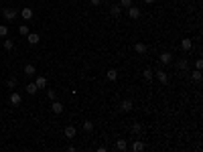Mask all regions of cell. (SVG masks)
<instances>
[{"label": "cell", "mask_w": 203, "mask_h": 152, "mask_svg": "<svg viewBox=\"0 0 203 152\" xmlns=\"http://www.w3.org/2000/svg\"><path fill=\"white\" fill-rule=\"evenodd\" d=\"M2 16H4L6 20H14L16 16H19V10H16V8L6 6V8H2Z\"/></svg>", "instance_id": "obj_1"}, {"label": "cell", "mask_w": 203, "mask_h": 152, "mask_svg": "<svg viewBox=\"0 0 203 152\" xmlns=\"http://www.w3.org/2000/svg\"><path fill=\"white\" fill-rule=\"evenodd\" d=\"M158 61H161L163 65H169V63H173V53H171V51H163V53L158 55Z\"/></svg>", "instance_id": "obj_2"}, {"label": "cell", "mask_w": 203, "mask_h": 152, "mask_svg": "<svg viewBox=\"0 0 203 152\" xmlns=\"http://www.w3.org/2000/svg\"><path fill=\"white\" fill-rule=\"evenodd\" d=\"M63 136H65L67 140L75 138V136H77V130H75V126H65V130H63Z\"/></svg>", "instance_id": "obj_3"}, {"label": "cell", "mask_w": 203, "mask_h": 152, "mask_svg": "<svg viewBox=\"0 0 203 152\" xmlns=\"http://www.w3.org/2000/svg\"><path fill=\"white\" fill-rule=\"evenodd\" d=\"M128 16H130L132 20H138L140 18V8L138 6H128Z\"/></svg>", "instance_id": "obj_4"}, {"label": "cell", "mask_w": 203, "mask_h": 152, "mask_svg": "<svg viewBox=\"0 0 203 152\" xmlns=\"http://www.w3.org/2000/svg\"><path fill=\"white\" fill-rule=\"evenodd\" d=\"M8 102H10V106H20V102H23V97H20V93H16V91H12L10 93V99H8Z\"/></svg>", "instance_id": "obj_5"}, {"label": "cell", "mask_w": 203, "mask_h": 152, "mask_svg": "<svg viewBox=\"0 0 203 152\" xmlns=\"http://www.w3.org/2000/svg\"><path fill=\"white\" fill-rule=\"evenodd\" d=\"M20 16H23V18H24V20H27V23H29V20H31V18H33V16H35V12H33V8H29V6H24V8H23V10H20Z\"/></svg>", "instance_id": "obj_6"}, {"label": "cell", "mask_w": 203, "mask_h": 152, "mask_svg": "<svg viewBox=\"0 0 203 152\" xmlns=\"http://www.w3.org/2000/svg\"><path fill=\"white\" fill-rule=\"evenodd\" d=\"M181 49H183L185 53H189V51L193 49V41L191 39H183V41H181Z\"/></svg>", "instance_id": "obj_7"}, {"label": "cell", "mask_w": 203, "mask_h": 152, "mask_svg": "<svg viewBox=\"0 0 203 152\" xmlns=\"http://www.w3.org/2000/svg\"><path fill=\"white\" fill-rule=\"evenodd\" d=\"M154 75H157L158 83H163V85H167V83H169V75H167L165 71H157V73H154Z\"/></svg>", "instance_id": "obj_8"}, {"label": "cell", "mask_w": 203, "mask_h": 152, "mask_svg": "<svg viewBox=\"0 0 203 152\" xmlns=\"http://www.w3.org/2000/svg\"><path fill=\"white\" fill-rule=\"evenodd\" d=\"M51 110H53V114H63V103L61 102H55L53 99V103H51Z\"/></svg>", "instance_id": "obj_9"}, {"label": "cell", "mask_w": 203, "mask_h": 152, "mask_svg": "<svg viewBox=\"0 0 203 152\" xmlns=\"http://www.w3.org/2000/svg\"><path fill=\"white\" fill-rule=\"evenodd\" d=\"M110 14L114 16V18H118V16L122 14V6H120V4H114V6H110Z\"/></svg>", "instance_id": "obj_10"}, {"label": "cell", "mask_w": 203, "mask_h": 152, "mask_svg": "<svg viewBox=\"0 0 203 152\" xmlns=\"http://www.w3.org/2000/svg\"><path fill=\"white\" fill-rule=\"evenodd\" d=\"M132 107H134V102H132V99H124L122 106H120V110H122V112H130Z\"/></svg>", "instance_id": "obj_11"}, {"label": "cell", "mask_w": 203, "mask_h": 152, "mask_svg": "<svg viewBox=\"0 0 203 152\" xmlns=\"http://www.w3.org/2000/svg\"><path fill=\"white\" fill-rule=\"evenodd\" d=\"M177 69H179V71H187V69H189V61L187 59H179V61H177Z\"/></svg>", "instance_id": "obj_12"}, {"label": "cell", "mask_w": 203, "mask_h": 152, "mask_svg": "<svg viewBox=\"0 0 203 152\" xmlns=\"http://www.w3.org/2000/svg\"><path fill=\"white\" fill-rule=\"evenodd\" d=\"M35 83H37L39 89H45V87H47V77H45V75H39L37 79H35Z\"/></svg>", "instance_id": "obj_13"}, {"label": "cell", "mask_w": 203, "mask_h": 152, "mask_svg": "<svg viewBox=\"0 0 203 152\" xmlns=\"http://www.w3.org/2000/svg\"><path fill=\"white\" fill-rule=\"evenodd\" d=\"M27 41L31 43V45H37V43L41 41V37H39L37 33H29V34H27Z\"/></svg>", "instance_id": "obj_14"}, {"label": "cell", "mask_w": 203, "mask_h": 152, "mask_svg": "<svg viewBox=\"0 0 203 152\" xmlns=\"http://www.w3.org/2000/svg\"><path fill=\"white\" fill-rule=\"evenodd\" d=\"M142 77H144L146 81H152V77H154V71H152V69H148V67H146L144 71H142Z\"/></svg>", "instance_id": "obj_15"}, {"label": "cell", "mask_w": 203, "mask_h": 152, "mask_svg": "<svg viewBox=\"0 0 203 152\" xmlns=\"http://www.w3.org/2000/svg\"><path fill=\"white\" fill-rule=\"evenodd\" d=\"M37 91H39V87H37V83H35V81H33V83H27V93L29 95H35Z\"/></svg>", "instance_id": "obj_16"}, {"label": "cell", "mask_w": 203, "mask_h": 152, "mask_svg": "<svg viewBox=\"0 0 203 152\" xmlns=\"http://www.w3.org/2000/svg\"><path fill=\"white\" fill-rule=\"evenodd\" d=\"M134 51H136L138 55H144L146 53V45H144V43H136V45H134Z\"/></svg>", "instance_id": "obj_17"}, {"label": "cell", "mask_w": 203, "mask_h": 152, "mask_svg": "<svg viewBox=\"0 0 203 152\" xmlns=\"http://www.w3.org/2000/svg\"><path fill=\"white\" fill-rule=\"evenodd\" d=\"M132 150H134V152H142V150H144V142H142V140H136L134 144H132Z\"/></svg>", "instance_id": "obj_18"}, {"label": "cell", "mask_w": 203, "mask_h": 152, "mask_svg": "<svg viewBox=\"0 0 203 152\" xmlns=\"http://www.w3.org/2000/svg\"><path fill=\"white\" fill-rule=\"evenodd\" d=\"M106 77H108V81H116L118 79V71H116V69H110V71L106 73Z\"/></svg>", "instance_id": "obj_19"}, {"label": "cell", "mask_w": 203, "mask_h": 152, "mask_svg": "<svg viewBox=\"0 0 203 152\" xmlns=\"http://www.w3.org/2000/svg\"><path fill=\"white\" fill-rule=\"evenodd\" d=\"M24 73H27L29 77H31V75H35V73H37V69H35V65H31V63H29V65H24Z\"/></svg>", "instance_id": "obj_20"}, {"label": "cell", "mask_w": 203, "mask_h": 152, "mask_svg": "<svg viewBox=\"0 0 203 152\" xmlns=\"http://www.w3.org/2000/svg\"><path fill=\"white\" fill-rule=\"evenodd\" d=\"M116 148L118 150H126L128 148V144H126V140H124V138H120L118 142H116Z\"/></svg>", "instance_id": "obj_21"}, {"label": "cell", "mask_w": 203, "mask_h": 152, "mask_svg": "<svg viewBox=\"0 0 203 152\" xmlns=\"http://www.w3.org/2000/svg\"><path fill=\"white\" fill-rule=\"evenodd\" d=\"M142 132V124L140 122H134V124H132V134H140Z\"/></svg>", "instance_id": "obj_22"}, {"label": "cell", "mask_w": 203, "mask_h": 152, "mask_svg": "<svg viewBox=\"0 0 203 152\" xmlns=\"http://www.w3.org/2000/svg\"><path fill=\"white\" fill-rule=\"evenodd\" d=\"M4 49L12 51V49H14V41H12V39H6V41H4Z\"/></svg>", "instance_id": "obj_23"}, {"label": "cell", "mask_w": 203, "mask_h": 152, "mask_svg": "<svg viewBox=\"0 0 203 152\" xmlns=\"http://www.w3.org/2000/svg\"><path fill=\"white\" fill-rule=\"evenodd\" d=\"M83 130H85V132H93V122L85 120V122H83Z\"/></svg>", "instance_id": "obj_24"}, {"label": "cell", "mask_w": 203, "mask_h": 152, "mask_svg": "<svg viewBox=\"0 0 203 152\" xmlns=\"http://www.w3.org/2000/svg\"><path fill=\"white\" fill-rule=\"evenodd\" d=\"M191 77H193V81H197V83H199V81H201V71H199V69H197V71H193Z\"/></svg>", "instance_id": "obj_25"}, {"label": "cell", "mask_w": 203, "mask_h": 152, "mask_svg": "<svg viewBox=\"0 0 203 152\" xmlns=\"http://www.w3.org/2000/svg\"><path fill=\"white\" fill-rule=\"evenodd\" d=\"M19 33L23 34V37H27V34H29V27H27V24H20V27H19Z\"/></svg>", "instance_id": "obj_26"}, {"label": "cell", "mask_w": 203, "mask_h": 152, "mask_svg": "<svg viewBox=\"0 0 203 152\" xmlns=\"http://www.w3.org/2000/svg\"><path fill=\"white\" fill-rule=\"evenodd\" d=\"M8 34V27L6 24H0V37H6Z\"/></svg>", "instance_id": "obj_27"}, {"label": "cell", "mask_w": 203, "mask_h": 152, "mask_svg": "<svg viewBox=\"0 0 203 152\" xmlns=\"http://www.w3.org/2000/svg\"><path fill=\"white\" fill-rule=\"evenodd\" d=\"M47 97H49L51 102H53V99L57 97V93H55V89H49V91H47Z\"/></svg>", "instance_id": "obj_28"}, {"label": "cell", "mask_w": 203, "mask_h": 152, "mask_svg": "<svg viewBox=\"0 0 203 152\" xmlns=\"http://www.w3.org/2000/svg\"><path fill=\"white\" fill-rule=\"evenodd\" d=\"M6 83H8V87H10V89H12V87H16V77H10V79L6 81Z\"/></svg>", "instance_id": "obj_29"}, {"label": "cell", "mask_w": 203, "mask_h": 152, "mask_svg": "<svg viewBox=\"0 0 203 152\" xmlns=\"http://www.w3.org/2000/svg\"><path fill=\"white\" fill-rule=\"evenodd\" d=\"M120 6H124V8L132 6V0H120Z\"/></svg>", "instance_id": "obj_30"}, {"label": "cell", "mask_w": 203, "mask_h": 152, "mask_svg": "<svg viewBox=\"0 0 203 152\" xmlns=\"http://www.w3.org/2000/svg\"><path fill=\"white\" fill-rule=\"evenodd\" d=\"M195 69H199V71L203 69V61H201V59H197V63H195Z\"/></svg>", "instance_id": "obj_31"}, {"label": "cell", "mask_w": 203, "mask_h": 152, "mask_svg": "<svg viewBox=\"0 0 203 152\" xmlns=\"http://www.w3.org/2000/svg\"><path fill=\"white\" fill-rule=\"evenodd\" d=\"M89 2H92V6H100L102 0H89Z\"/></svg>", "instance_id": "obj_32"}, {"label": "cell", "mask_w": 203, "mask_h": 152, "mask_svg": "<svg viewBox=\"0 0 203 152\" xmlns=\"http://www.w3.org/2000/svg\"><path fill=\"white\" fill-rule=\"evenodd\" d=\"M144 4H154V0H144Z\"/></svg>", "instance_id": "obj_33"}]
</instances>
